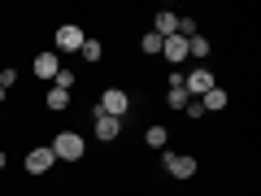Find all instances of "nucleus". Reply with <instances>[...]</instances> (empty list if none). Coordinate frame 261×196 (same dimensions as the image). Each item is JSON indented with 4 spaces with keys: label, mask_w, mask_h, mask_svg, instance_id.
I'll return each mask as SVG.
<instances>
[{
    "label": "nucleus",
    "mask_w": 261,
    "mask_h": 196,
    "mask_svg": "<svg viewBox=\"0 0 261 196\" xmlns=\"http://www.w3.org/2000/svg\"><path fill=\"white\" fill-rule=\"evenodd\" d=\"M48 149H53V157H57V161H83V153H87V140L79 135V131H57Z\"/></svg>",
    "instance_id": "obj_1"
},
{
    "label": "nucleus",
    "mask_w": 261,
    "mask_h": 196,
    "mask_svg": "<svg viewBox=\"0 0 261 196\" xmlns=\"http://www.w3.org/2000/svg\"><path fill=\"white\" fill-rule=\"evenodd\" d=\"M161 166L170 170V179H183V183H187V179L200 170V161H196L192 153H161Z\"/></svg>",
    "instance_id": "obj_2"
},
{
    "label": "nucleus",
    "mask_w": 261,
    "mask_h": 196,
    "mask_svg": "<svg viewBox=\"0 0 261 196\" xmlns=\"http://www.w3.org/2000/svg\"><path fill=\"white\" fill-rule=\"evenodd\" d=\"M96 105H100V113H109V118H126V113H130V92H122V87H105Z\"/></svg>",
    "instance_id": "obj_3"
},
{
    "label": "nucleus",
    "mask_w": 261,
    "mask_h": 196,
    "mask_svg": "<svg viewBox=\"0 0 261 196\" xmlns=\"http://www.w3.org/2000/svg\"><path fill=\"white\" fill-rule=\"evenodd\" d=\"M83 39H87V31L74 27V22H70V27H57V35H53V53H57V57H61V53H79V48H83Z\"/></svg>",
    "instance_id": "obj_4"
},
{
    "label": "nucleus",
    "mask_w": 261,
    "mask_h": 196,
    "mask_svg": "<svg viewBox=\"0 0 261 196\" xmlns=\"http://www.w3.org/2000/svg\"><path fill=\"white\" fill-rule=\"evenodd\" d=\"M209 87H218V79H214L209 65H196L192 75H183V92H187V96H205Z\"/></svg>",
    "instance_id": "obj_5"
},
{
    "label": "nucleus",
    "mask_w": 261,
    "mask_h": 196,
    "mask_svg": "<svg viewBox=\"0 0 261 196\" xmlns=\"http://www.w3.org/2000/svg\"><path fill=\"white\" fill-rule=\"evenodd\" d=\"M92 127H96V140H105V144H113L122 135V118L100 113V105H92Z\"/></svg>",
    "instance_id": "obj_6"
},
{
    "label": "nucleus",
    "mask_w": 261,
    "mask_h": 196,
    "mask_svg": "<svg viewBox=\"0 0 261 196\" xmlns=\"http://www.w3.org/2000/svg\"><path fill=\"white\" fill-rule=\"evenodd\" d=\"M57 70H61V57H57L53 48H44V53H39L35 61H31V75H35L39 83H53V79H57Z\"/></svg>",
    "instance_id": "obj_7"
},
{
    "label": "nucleus",
    "mask_w": 261,
    "mask_h": 196,
    "mask_svg": "<svg viewBox=\"0 0 261 196\" xmlns=\"http://www.w3.org/2000/svg\"><path fill=\"white\" fill-rule=\"evenodd\" d=\"M22 166H27V175H48V170L57 166V157H53V149H48V144H39V149L27 153V161H22Z\"/></svg>",
    "instance_id": "obj_8"
},
{
    "label": "nucleus",
    "mask_w": 261,
    "mask_h": 196,
    "mask_svg": "<svg viewBox=\"0 0 261 196\" xmlns=\"http://www.w3.org/2000/svg\"><path fill=\"white\" fill-rule=\"evenodd\" d=\"M161 57L178 70V65H183V57H187V39H183V35H166V39H161Z\"/></svg>",
    "instance_id": "obj_9"
},
{
    "label": "nucleus",
    "mask_w": 261,
    "mask_h": 196,
    "mask_svg": "<svg viewBox=\"0 0 261 196\" xmlns=\"http://www.w3.org/2000/svg\"><path fill=\"white\" fill-rule=\"evenodd\" d=\"M226 105H231V96H226V87H209V92L200 96V109H205V113H222Z\"/></svg>",
    "instance_id": "obj_10"
},
{
    "label": "nucleus",
    "mask_w": 261,
    "mask_h": 196,
    "mask_svg": "<svg viewBox=\"0 0 261 196\" xmlns=\"http://www.w3.org/2000/svg\"><path fill=\"white\" fill-rule=\"evenodd\" d=\"M152 35H161V39H166V35H178V13H174V9H161L157 22H152Z\"/></svg>",
    "instance_id": "obj_11"
},
{
    "label": "nucleus",
    "mask_w": 261,
    "mask_h": 196,
    "mask_svg": "<svg viewBox=\"0 0 261 196\" xmlns=\"http://www.w3.org/2000/svg\"><path fill=\"white\" fill-rule=\"evenodd\" d=\"M144 144H148V149H157V153H161V149H166V144H170V131L161 127V122H152V127L144 131Z\"/></svg>",
    "instance_id": "obj_12"
},
{
    "label": "nucleus",
    "mask_w": 261,
    "mask_h": 196,
    "mask_svg": "<svg viewBox=\"0 0 261 196\" xmlns=\"http://www.w3.org/2000/svg\"><path fill=\"white\" fill-rule=\"evenodd\" d=\"M44 105H48L53 113H65V109H70V92H61V87H48V92H44Z\"/></svg>",
    "instance_id": "obj_13"
},
{
    "label": "nucleus",
    "mask_w": 261,
    "mask_h": 196,
    "mask_svg": "<svg viewBox=\"0 0 261 196\" xmlns=\"http://www.w3.org/2000/svg\"><path fill=\"white\" fill-rule=\"evenodd\" d=\"M209 53H214V48H209V39H205V35H200V31H196V35H192V39H187V57H196V61L205 65V57H209Z\"/></svg>",
    "instance_id": "obj_14"
},
{
    "label": "nucleus",
    "mask_w": 261,
    "mask_h": 196,
    "mask_svg": "<svg viewBox=\"0 0 261 196\" xmlns=\"http://www.w3.org/2000/svg\"><path fill=\"white\" fill-rule=\"evenodd\" d=\"M79 57H83V61H100V57H105V44H100V39H96V35H87L83 39V48H79Z\"/></svg>",
    "instance_id": "obj_15"
},
{
    "label": "nucleus",
    "mask_w": 261,
    "mask_h": 196,
    "mask_svg": "<svg viewBox=\"0 0 261 196\" xmlns=\"http://www.w3.org/2000/svg\"><path fill=\"white\" fill-rule=\"evenodd\" d=\"M53 87H61V92H74V87H79V75L70 70V65H61V70H57V79H53Z\"/></svg>",
    "instance_id": "obj_16"
},
{
    "label": "nucleus",
    "mask_w": 261,
    "mask_h": 196,
    "mask_svg": "<svg viewBox=\"0 0 261 196\" xmlns=\"http://www.w3.org/2000/svg\"><path fill=\"white\" fill-rule=\"evenodd\" d=\"M187 101H192V96H187L183 87H170V92H166V105H170V109H187Z\"/></svg>",
    "instance_id": "obj_17"
},
{
    "label": "nucleus",
    "mask_w": 261,
    "mask_h": 196,
    "mask_svg": "<svg viewBox=\"0 0 261 196\" xmlns=\"http://www.w3.org/2000/svg\"><path fill=\"white\" fill-rule=\"evenodd\" d=\"M140 48H144V53H148V57H152V53H161V35H152V31H148V35H144V44H140Z\"/></svg>",
    "instance_id": "obj_18"
},
{
    "label": "nucleus",
    "mask_w": 261,
    "mask_h": 196,
    "mask_svg": "<svg viewBox=\"0 0 261 196\" xmlns=\"http://www.w3.org/2000/svg\"><path fill=\"white\" fill-rule=\"evenodd\" d=\"M13 83H18V75H13V70H0V87H5V92H9Z\"/></svg>",
    "instance_id": "obj_19"
},
{
    "label": "nucleus",
    "mask_w": 261,
    "mask_h": 196,
    "mask_svg": "<svg viewBox=\"0 0 261 196\" xmlns=\"http://www.w3.org/2000/svg\"><path fill=\"white\" fill-rule=\"evenodd\" d=\"M5 161H9V157H5V149H0V170H5Z\"/></svg>",
    "instance_id": "obj_20"
},
{
    "label": "nucleus",
    "mask_w": 261,
    "mask_h": 196,
    "mask_svg": "<svg viewBox=\"0 0 261 196\" xmlns=\"http://www.w3.org/2000/svg\"><path fill=\"white\" fill-rule=\"evenodd\" d=\"M5 96H9V92H5V87H0V105H5Z\"/></svg>",
    "instance_id": "obj_21"
}]
</instances>
